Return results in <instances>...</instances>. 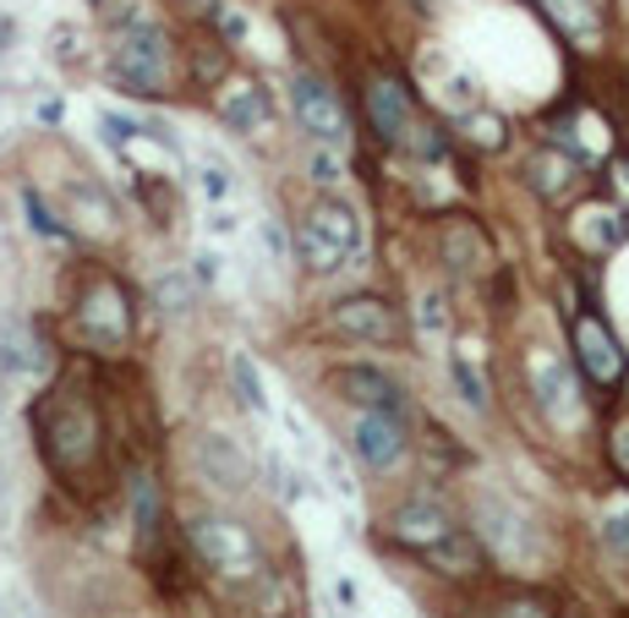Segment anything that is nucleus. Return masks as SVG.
I'll use <instances>...</instances> for the list:
<instances>
[{
    "label": "nucleus",
    "instance_id": "nucleus-1",
    "mask_svg": "<svg viewBox=\"0 0 629 618\" xmlns=\"http://www.w3.org/2000/svg\"><path fill=\"white\" fill-rule=\"evenodd\" d=\"M33 438H39V455L44 465L77 487V481H94L105 470V411H99V394L88 378L66 372L55 378L39 405H33Z\"/></svg>",
    "mask_w": 629,
    "mask_h": 618
},
{
    "label": "nucleus",
    "instance_id": "nucleus-2",
    "mask_svg": "<svg viewBox=\"0 0 629 618\" xmlns=\"http://www.w3.org/2000/svg\"><path fill=\"white\" fill-rule=\"evenodd\" d=\"M186 542H192V553H197L214 575H225V581H236V586H247V581H252V586H258V581H269V564H263V553H258L252 531H247L241 520L219 514V509L192 514Z\"/></svg>",
    "mask_w": 629,
    "mask_h": 618
},
{
    "label": "nucleus",
    "instance_id": "nucleus-3",
    "mask_svg": "<svg viewBox=\"0 0 629 618\" xmlns=\"http://www.w3.org/2000/svg\"><path fill=\"white\" fill-rule=\"evenodd\" d=\"M72 334H77V345H88V350H99V356H110V350H121L127 339H132V307H127V291L110 280V274H88L83 280V291H77V302H72Z\"/></svg>",
    "mask_w": 629,
    "mask_h": 618
},
{
    "label": "nucleus",
    "instance_id": "nucleus-4",
    "mask_svg": "<svg viewBox=\"0 0 629 618\" xmlns=\"http://www.w3.org/2000/svg\"><path fill=\"white\" fill-rule=\"evenodd\" d=\"M356 247H361V219H356L339 197L313 203V214H307L302 230H296V258H302L313 274L345 269V263L356 258Z\"/></svg>",
    "mask_w": 629,
    "mask_h": 618
},
{
    "label": "nucleus",
    "instance_id": "nucleus-5",
    "mask_svg": "<svg viewBox=\"0 0 629 618\" xmlns=\"http://www.w3.org/2000/svg\"><path fill=\"white\" fill-rule=\"evenodd\" d=\"M170 72H175V44L170 33L154 22H127L116 33V77L132 88V94H164L170 88Z\"/></svg>",
    "mask_w": 629,
    "mask_h": 618
},
{
    "label": "nucleus",
    "instance_id": "nucleus-6",
    "mask_svg": "<svg viewBox=\"0 0 629 618\" xmlns=\"http://www.w3.org/2000/svg\"><path fill=\"white\" fill-rule=\"evenodd\" d=\"M525 372H531V394H536L542 416H547L553 427H581L586 411H581V389H575L570 367H564L553 350H531Z\"/></svg>",
    "mask_w": 629,
    "mask_h": 618
},
{
    "label": "nucleus",
    "instance_id": "nucleus-7",
    "mask_svg": "<svg viewBox=\"0 0 629 618\" xmlns=\"http://www.w3.org/2000/svg\"><path fill=\"white\" fill-rule=\"evenodd\" d=\"M328 328L345 334V339H367V345H400L405 323L400 312L389 307L383 296H345L328 307Z\"/></svg>",
    "mask_w": 629,
    "mask_h": 618
},
{
    "label": "nucleus",
    "instance_id": "nucleus-8",
    "mask_svg": "<svg viewBox=\"0 0 629 618\" xmlns=\"http://www.w3.org/2000/svg\"><path fill=\"white\" fill-rule=\"evenodd\" d=\"M367 127L378 132L383 149H405L416 132V110L400 77H367Z\"/></svg>",
    "mask_w": 629,
    "mask_h": 618
},
{
    "label": "nucleus",
    "instance_id": "nucleus-9",
    "mask_svg": "<svg viewBox=\"0 0 629 618\" xmlns=\"http://www.w3.org/2000/svg\"><path fill=\"white\" fill-rule=\"evenodd\" d=\"M460 525L444 514V503H433V498H405L400 509H394V520H389V536L405 547V553H416V559H427L433 547H444L449 536H455Z\"/></svg>",
    "mask_w": 629,
    "mask_h": 618
},
{
    "label": "nucleus",
    "instance_id": "nucleus-10",
    "mask_svg": "<svg viewBox=\"0 0 629 618\" xmlns=\"http://www.w3.org/2000/svg\"><path fill=\"white\" fill-rule=\"evenodd\" d=\"M291 105H296L302 132H313L323 149H345L350 121H345V110H339V99H334V88H328V83H317V77H296Z\"/></svg>",
    "mask_w": 629,
    "mask_h": 618
},
{
    "label": "nucleus",
    "instance_id": "nucleus-11",
    "mask_svg": "<svg viewBox=\"0 0 629 618\" xmlns=\"http://www.w3.org/2000/svg\"><path fill=\"white\" fill-rule=\"evenodd\" d=\"M570 339H575V356H581V367H586L592 383L614 389V383L625 378V350H619V339H614V328H608L603 317L581 312L575 328H570Z\"/></svg>",
    "mask_w": 629,
    "mask_h": 618
},
{
    "label": "nucleus",
    "instance_id": "nucleus-12",
    "mask_svg": "<svg viewBox=\"0 0 629 618\" xmlns=\"http://www.w3.org/2000/svg\"><path fill=\"white\" fill-rule=\"evenodd\" d=\"M356 455L367 470H394V465L405 460V449H411V438H405V422H400V411H361V422H356Z\"/></svg>",
    "mask_w": 629,
    "mask_h": 618
},
{
    "label": "nucleus",
    "instance_id": "nucleus-13",
    "mask_svg": "<svg viewBox=\"0 0 629 618\" xmlns=\"http://www.w3.org/2000/svg\"><path fill=\"white\" fill-rule=\"evenodd\" d=\"M214 110H219V121L230 132H263L274 121V99L252 77H225V88L214 94Z\"/></svg>",
    "mask_w": 629,
    "mask_h": 618
},
{
    "label": "nucleus",
    "instance_id": "nucleus-14",
    "mask_svg": "<svg viewBox=\"0 0 629 618\" xmlns=\"http://www.w3.org/2000/svg\"><path fill=\"white\" fill-rule=\"evenodd\" d=\"M192 465L214 481V487H225V492H241L247 487V460H241V449L225 438V433H203L197 444H192Z\"/></svg>",
    "mask_w": 629,
    "mask_h": 618
},
{
    "label": "nucleus",
    "instance_id": "nucleus-15",
    "mask_svg": "<svg viewBox=\"0 0 629 618\" xmlns=\"http://www.w3.org/2000/svg\"><path fill=\"white\" fill-rule=\"evenodd\" d=\"M339 394L361 411H400L405 405L400 383L383 367H339Z\"/></svg>",
    "mask_w": 629,
    "mask_h": 618
},
{
    "label": "nucleus",
    "instance_id": "nucleus-16",
    "mask_svg": "<svg viewBox=\"0 0 629 618\" xmlns=\"http://www.w3.org/2000/svg\"><path fill=\"white\" fill-rule=\"evenodd\" d=\"M575 175H581V159L575 154H558V149H542V154L525 159V181L542 203H558L575 192Z\"/></svg>",
    "mask_w": 629,
    "mask_h": 618
},
{
    "label": "nucleus",
    "instance_id": "nucleus-17",
    "mask_svg": "<svg viewBox=\"0 0 629 618\" xmlns=\"http://www.w3.org/2000/svg\"><path fill=\"white\" fill-rule=\"evenodd\" d=\"M476 520H481V536H487L503 559H525V553H531V531H525V520H520L514 509H503L498 498H481V503H476Z\"/></svg>",
    "mask_w": 629,
    "mask_h": 618
},
{
    "label": "nucleus",
    "instance_id": "nucleus-18",
    "mask_svg": "<svg viewBox=\"0 0 629 618\" xmlns=\"http://www.w3.org/2000/svg\"><path fill=\"white\" fill-rule=\"evenodd\" d=\"M444 263L455 269V274H476L481 263H487V236L466 225V219H449L444 225Z\"/></svg>",
    "mask_w": 629,
    "mask_h": 618
},
{
    "label": "nucleus",
    "instance_id": "nucleus-19",
    "mask_svg": "<svg viewBox=\"0 0 629 618\" xmlns=\"http://www.w3.org/2000/svg\"><path fill=\"white\" fill-rule=\"evenodd\" d=\"M570 230H575V241H581L586 252H614V247L625 241L629 225L619 219V214H614V208H581Z\"/></svg>",
    "mask_w": 629,
    "mask_h": 618
},
{
    "label": "nucleus",
    "instance_id": "nucleus-20",
    "mask_svg": "<svg viewBox=\"0 0 629 618\" xmlns=\"http://www.w3.org/2000/svg\"><path fill=\"white\" fill-rule=\"evenodd\" d=\"M547 11H553V22L575 39V44H603V17L592 11V0H542Z\"/></svg>",
    "mask_w": 629,
    "mask_h": 618
},
{
    "label": "nucleus",
    "instance_id": "nucleus-21",
    "mask_svg": "<svg viewBox=\"0 0 629 618\" xmlns=\"http://www.w3.org/2000/svg\"><path fill=\"white\" fill-rule=\"evenodd\" d=\"M427 564H433L438 575H476V570H481V547H476V536L455 531L444 547H433V553H427Z\"/></svg>",
    "mask_w": 629,
    "mask_h": 618
},
{
    "label": "nucleus",
    "instance_id": "nucleus-22",
    "mask_svg": "<svg viewBox=\"0 0 629 618\" xmlns=\"http://www.w3.org/2000/svg\"><path fill=\"white\" fill-rule=\"evenodd\" d=\"M466 143H471L476 154H498V149L509 143L503 116H492V110H466Z\"/></svg>",
    "mask_w": 629,
    "mask_h": 618
},
{
    "label": "nucleus",
    "instance_id": "nucleus-23",
    "mask_svg": "<svg viewBox=\"0 0 629 618\" xmlns=\"http://www.w3.org/2000/svg\"><path fill=\"white\" fill-rule=\"evenodd\" d=\"M132 514H138V531H143V536H154L159 531V487H154L149 470L132 476Z\"/></svg>",
    "mask_w": 629,
    "mask_h": 618
},
{
    "label": "nucleus",
    "instance_id": "nucleus-24",
    "mask_svg": "<svg viewBox=\"0 0 629 618\" xmlns=\"http://www.w3.org/2000/svg\"><path fill=\"white\" fill-rule=\"evenodd\" d=\"M603 542H608L619 559H629V492H619V498L608 503V514H603Z\"/></svg>",
    "mask_w": 629,
    "mask_h": 618
},
{
    "label": "nucleus",
    "instance_id": "nucleus-25",
    "mask_svg": "<svg viewBox=\"0 0 629 618\" xmlns=\"http://www.w3.org/2000/svg\"><path fill=\"white\" fill-rule=\"evenodd\" d=\"M455 383H460V394H466V405H471V411L487 405V383H481V372H476L471 345H460V350H455Z\"/></svg>",
    "mask_w": 629,
    "mask_h": 618
},
{
    "label": "nucleus",
    "instance_id": "nucleus-26",
    "mask_svg": "<svg viewBox=\"0 0 629 618\" xmlns=\"http://www.w3.org/2000/svg\"><path fill=\"white\" fill-rule=\"evenodd\" d=\"M230 378H236V394H241V405H252V411H269L263 378H258V367H252L247 356H236V361H230Z\"/></svg>",
    "mask_w": 629,
    "mask_h": 618
},
{
    "label": "nucleus",
    "instance_id": "nucleus-27",
    "mask_svg": "<svg viewBox=\"0 0 629 618\" xmlns=\"http://www.w3.org/2000/svg\"><path fill=\"white\" fill-rule=\"evenodd\" d=\"M208 22L219 28V39H225V44H241V39L252 33V28H247V17H241L230 0H208Z\"/></svg>",
    "mask_w": 629,
    "mask_h": 618
},
{
    "label": "nucleus",
    "instance_id": "nucleus-28",
    "mask_svg": "<svg viewBox=\"0 0 629 618\" xmlns=\"http://www.w3.org/2000/svg\"><path fill=\"white\" fill-rule=\"evenodd\" d=\"M492 618H553V603L547 597H536V592H520V597H503Z\"/></svg>",
    "mask_w": 629,
    "mask_h": 618
},
{
    "label": "nucleus",
    "instance_id": "nucleus-29",
    "mask_svg": "<svg viewBox=\"0 0 629 618\" xmlns=\"http://www.w3.org/2000/svg\"><path fill=\"white\" fill-rule=\"evenodd\" d=\"M22 203H28V219H33V230H39V236H50V241H66V236H72V230H66V225L44 208V197H39V192H28Z\"/></svg>",
    "mask_w": 629,
    "mask_h": 618
},
{
    "label": "nucleus",
    "instance_id": "nucleus-30",
    "mask_svg": "<svg viewBox=\"0 0 629 618\" xmlns=\"http://www.w3.org/2000/svg\"><path fill=\"white\" fill-rule=\"evenodd\" d=\"M154 291H159V302H164V312H186V307H192V280H186V274H164Z\"/></svg>",
    "mask_w": 629,
    "mask_h": 618
},
{
    "label": "nucleus",
    "instance_id": "nucleus-31",
    "mask_svg": "<svg viewBox=\"0 0 629 618\" xmlns=\"http://www.w3.org/2000/svg\"><path fill=\"white\" fill-rule=\"evenodd\" d=\"M339 175H345V159H339V149H323V143H317V154H313V181H317V186H334Z\"/></svg>",
    "mask_w": 629,
    "mask_h": 618
},
{
    "label": "nucleus",
    "instance_id": "nucleus-32",
    "mask_svg": "<svg viewBox=\"0 0 629 618\" xmlns=\"http://www.w3.org/2000/svg\"><path fill=\"white\" fill-rule=\"evenodd\" d=\"M608 455H614V465L629 476V416L614 422V433H608Z\"/></svg>",
    "mask_w": 629,
    "mask_h": 618
},
{
    "label": "nucleus",
    "instance_id": "nucleus-33",
    "mask_svg": "<svg viewBox=\"0 0 629 618\" xmlns=\"http://www.w3.org/2000/svg\"><path fill=\"white\" fill-rule=\"evenodd\" d=\"M422 328H427V334H444V328H449V312H444V296H433V291L422 296Z\"/></svg>",
    "mask_w": 629,
    "mask_h": 618
},
{
    "label": "nucleus",
    "instance_id": "nucleus-34",
    "mask_svg": "<svg viewBox=\"0 0 629 618\" xmlns=\"http://www.w3.org/2000/svg\"><path fill=\"white\" fill-rule=\"evenodd\" d=\"M411 149L422 159H444V132H433V127H416L411 132Z\"/></svg>",
    "mask_w": 629,
    "mask_h": 618
},
{
    "label": "nucleus",
    "instance_id": "nucleus-35",
    "mask_svg": "<svg viewBox=\"0 0 629 618\" xmlns=\"http://www.w3.org/2000/svg\"><path fill=\"white\" fill-rule=\"evenodd\" d=\"M214 44H219V39H214ZM219 72H225V50H203V55H197V77H219Z\"/></svg>",
    "mask_w": 629,
    "mask_h": 618
},
{
    "label": "nucleus",
    "instance_id": "nucleus-36",
    "mask_svg": "<svg viewBox=\"0 0 629 618\" xmlns=\"http://www.w3.org/2000/svg\"><path fill=\"white\" fill-rule=\"evenodd\" d=\"M203 192H208V197L219 203V197L230 192V181H225V170H203Z\"/></svg>",
    "mask_w": 629,
    "mask_h": 618
},
{
    "label": "nucleus",
    "instance_id": "nucleus-37",
    "mask_svg": "<svg viewBox=\"0 0 629 618\" xmlns=\"http://www.w3.org/2000/svg\"><path fill=\"white\" fill-rule=\"evenodd\" d=\"M214 274H219V258H208V252H203V258H197V280H208V285H214Z\"/></svg>",
    "mask_w": 629,
    "mask_h": 618
},
{
    "label": "nucleus",
    "instance_id": "nucleus-38",
    "mask_svg": "<svg viewBox=\"0 0 629 618\" xmlns=\"http://www.w3.org/2000/svg\"><path fill=\"white\" fill-rule=\"evenodd\" d=\"M6 44H11V22L0 17V50H6Z\"/></svg>",
    "mask_w": 629,
    "mask_h": 618
},
{
    "label": "nucleus",
    "instance_id": "nucleus-39",
    "mask_svg": "<svg viewBox=\"0 0 629 618\" xmlns=\"http://www.w3.org/2000/svg\"><path fill=\"white\" fill-rule=\"evenodd\" d=\"M619 175H625V186H629V159H625V164H619Z\"/></svg>",
    "mask_w": 629,
    "mask_h": 618
}]
</instances>
